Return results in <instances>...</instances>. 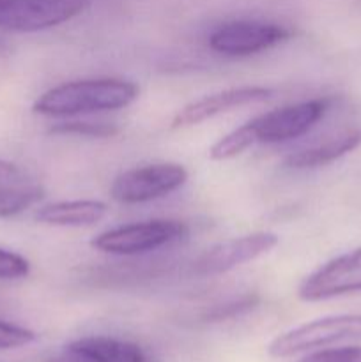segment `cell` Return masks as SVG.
<instances>
[{
  "mask_svg": "<svg viewBox=\"0 0 361 362\" xmlns=\"http://www.w3.org/2000/svg\"><path fill=\"white\" fill-rule=\"evenodd\" d=\"M137 83L119 78H91L60 83L35 99L34 113L42 117H81L99 112H113L137 101Z\"/></svg>",
  "mask_w": 361,
  "mask_h": 362,
  "instance_id": "1",
  "label": "cell"
},
{
  "mask_svg": "<svg viewBox=\"0 0 361 362\" xmlns=\"http://www.w3.org/2000/svg\"><path fill=\"white\" fill-rule=\"evenodd\" d=\"M361 339V315H333L306 322L283 334L276 336L268 346V354L275 359L299 356L314 350L328 349L343 341Z\"/></svg>",
  "mask_w": 361,
  "mask_h": 362,
  "instance_id": "2",
  "label": "cell"
},
{
  "mask_svg": "<svg viewBox=\"0 0 361 362\" xmlns=\"http://www.w3.org/2000/svg\"><path fill=\"white\" fill-rule=\"evenodd\" d=\"M188 233V226L173 219H151L130 223L106 230L92 239V247L115 257H134L151 253L159 247L179 243Z\"/></svg>",
  "mask_w": 361,
  "mask_h": 362,
  "instance_id": "3",
  "label": "cell"
},
{
  "mask_svg": "<svg viewBox=\"0 0 361 362\" xmlns=\"http://www.w3.org/2000/svg\"><path fill=\"white\" fill-rule=\"evenodd\" d=\"M186 180L188 170L179 163H152L117 175L110 187V197L124 205L147 204L168 197Z\"/></svg>",
  "mask_w": 361,
  "mask_h": 362,
  "instance_id": "4",
  "label": "cell"
},
{
  "mask_svg": "<svg viewBox=\"0 0 361 362\" xmlns=\"http://www.w3.org/2000/svg\"><path fill=\"white\" fill-rule=\"evenodd\" d=\"M91 6V0H0V30H48L73 20Z\"/></svg>",
  "mask_w": 361,
  "mask_h": 362,
  "instance_id": "5",
  "label": "cell"
},
{
  "mask_svg": "<svg viewBox=\"0 0 361 362\" xmlns=\"http://www.w3.org/2000/svg\"><path fill=\"white\" fill-rule=\"evenodd\" d=\"M331 101L326 98L287 105L255 117L248 122L255 144H283L296 140L317 126L328 113Z\"/></svg>",
  "mask_w": 361,
  "mask_h": 362,
  "instance_id": "6",
  "label": "cell"
},
{
  "mask_svg": "<svg viewBox=\"0 0 361 362\" xmlns=\"http://www.w3.org/2000/svg\"><path fill=\"white\" fill-rule=\"evenodd\" d=\"M292 30L271 21L236 20L219 25L209 34L212 52L225 57H250L289 41Z\"/></svg>",
  "mask_w": 361,
  "mask_h": 362,
  "instance_id": "7",
  "label": "cell"
},
{
  "mask_svg": "<svg viewBox=\"0 0 361 362\" xmlns=\"http://www.w3.org/2000/svg\"><path fill=\"white\" fill-rule=\"evenodd\" d=\"M350 293H361V247L326 262L297 288V297L304 303H321Z\"/></svg>",
  "mask_w": 361,
  "mask_h": 362,
  "instance_id": "8",
  "label": "cell"
},
{
  "mask_svg": "<svg viewBox=\"0 0 361 362\" xmlns=\"http://www.w3.org/2000/svg\"><path fill=\"white\" fill-rule=\"evenodd\" d=\"M278 235L271 232H255L222 240V243L205 250L193 262L191 269L198 278L222 276L232 269L239 267V265L257 260L262 255H268L269 251L278 246Z\"/></svg>",
  "mask_w": 361,
  "mask_h": 362,
  "instance_id": "9",
  "label": "cell"
},
{
  "mask_svg": "<svg viewBox=\"0 0 361 362\" xmlns=\"http://www.w3.org/2000/svg\"><path fill=\"white\" fill-rule=\"evenodd\" d=\"M271 95V88L258 87V85H244V87H232L227 88V90L214 92V94L204 95V98L183 106L173 115L170 127L172 129H184V127L197 126V124L214 119L222 113L268 101Z\"/></svg>",
  "mask_w": 361,
  "mask_h": 362,
  "instance_id": "10",
  "label": "cell"
},
{
  "mask_svg": "<svg viewBox=\"0 0 361 362\" xmlns=\"http://www.w3.org/2000/svg\"><path fill=\"white\" fill-rule=\"evenodd\" d=\"M361 145V129L354 127V129L340 131V133L333 134V136L326 138V140L317 141V144L304 147L301 151L292 152L283 159V166L292 170H310L319 168V166H326L329 163L336 161V159L343 158L354 148Z\"/></svg>",
  "mask_w": 361,
  "mask_h": 362,
  "instance_id": "11",
  "label": "cell"
},
{
  "mask_svg": "<svg viewBox=\"0 0 361 362\" xmlns=\"http://www.w3.org/2000/svg\"><path fill=\"white\" fill-rule=\"evenodd\" d=\"M108 212V205L99 200L53 202L35 211L34 218L50 226H91L101 221Z\"/></svg>",
  "mask_w": 361,
  "mask_h": 362,
  "instance_id": "12",
  "label": "cell"
},
{
  "mask_svg": "<svg viewBox=\"0 0 361 362\" xmlns=\"http://www.w3.org/2000/svg\"><path fill=\"white\" fill-rule=\"evenodd\" d=\"M91 362H152L137 343L110 336H87L69 343Z\"/></svg>",
  "mask_w": 361,
  "mask_h": 362,
  "instance_id": "13",
  "label": "cell"
},
{
  "mask_svg": "<svg viewBox=\"0 0 361 362\" xmlns=\"http://www.w3.org/2000/svg\"><path fill=\"white\" fill-rule=\"evenodd\" d=\"M45 198V189L32 180L0 186V219L14 218Z\"/></svg>",
  "mask_w": 361,
  "mask_h": 362,
  "instance_id": "14",
  "label": "cell"
},
{
  "mask_svg": "<svg viewBox=\"0 0 361 362\" xmlns=\"http://www.w3.org/2000/svg\"><path fill=\"white\" fill-rule=\"evenodd\" d=\"M50 134L59 136H84V138H112L120 133V127L106 120H84L71 119L64 122L53 124L48 131Z\"/></svg>",
  "mask_w": 361,
  "mask_h": 362,
  "instance_id": "15",
  "label": "cell"
},
{
  "mask_svg": "<svg viewBox=\"0 0 361 362\" xmlns=\"http://www.w3.org/2000/svg\"><path fill=\"white\" fill-rule=\"evenodd\" d=\"M253 134H251L250 126L246 122L241 127H237V129L227 133L218 141H214L211 148H209V159H212V161H229V159L241 156L244 151L253 147Z\"/></svg>",
  "mask_w": 361,
  "mask_h": 362,
  "instance_id": "16",
  "label": "cell"
},
{
  "mask_svg": "<svg viewBox=\"0 0 361 362\" xmlns=\"http://www.w3.org/2000/svg\"><path fill=\"white\" fill-rule=\"evenodd\" d=\"M299 362H361V346H328V349L314 350Z\"/></svg>",
  "mask_w": 361,
  "mask_h": 362,
  "instance_id": "17",
  "label": "cell"
},
{
  "mask_svg": "<svg viewBox=\"0 0 361 362\" xmlns=\"http://www.w3.org/2000/svg\"><path fill=\"white\" fill-rule=\"evenodd\" d=\"M30 274V264L25 257L0 247V281H16Z\"/></svg>",
  "mask_w": 361,
  "mask_h": 362,
  "instance_id": "18",
  "label": "cell"
},
{
  "mask_svg": "<svg viewBox=\"0 0 361 362\" xmlns=\"http://www.w3.org/2000/svg\"><path fill=\"white\" fill-rule=\"evenodd\" d=\"M258 304V297L257 296H244L239 297L236 300H230V303L223 304V306L212 308L209 313L204 315L205 322H223L229 320V318L239 317V315L246 313V311L253 310L255 306Z\"/></svg>",
  "mask_w": 361,
  "mask_h": 362,
  "instance_id": "19",
  "label": "cell"
},
{
  "mask_svg": "<svg viewBox=\"0 0 361 362\" xmlns=\"http://www.w3.org/2000/svg\"><path fill=\"white\" fill-rule=\"evenodd\" d=\"M34 339L35 334L30 329H25L21 325L0 320V350L20 349V346L30 345Z\"/></svg>",
  "mask_w": 361,
  "mask_h": 362,
  "instance_id": "20",
  "label": "cell"
},
{
  "mask_svg": "<svg viewBox=\"0 0 361 362\" xmlns=\"http://www.w3.org/2000/svg\"><path fill=\"white\" fill-rule=\"evenodd\" d=\"M23 180H28V177L20 166L11 161L0 159V186H4V184L23 182Z\"/></svg>",
  "mask_w": 361,
  "mask_h": 362,
  "instance_id": "21",
  "label": "cell"
},
{
  "mask_svg": "<svg viewBox=\"0 0 361 362\" xmlns=\"http://www.w3.org/2000/svg\"><path fill=\"white\" fill-rule=\"evenodd\" d=\"M48 362H91L81 352H78L76 349H73L71 345H66L59 354L52 356Z\"/></svg>",
  "mask_w": 361,
  "mask_h": 362,
  "instance_id": "22",
  "label": "cell"
},
{
  "mask_svg": "<svg viewBox=\"0 0 361 362\" xmlns=\"http://www.w3.org/2000/svg\"><path fill=\"white\" fill-rule=\"evenodd\" d=\"M4 49H6V42H4L2 39H0V52H4Z\"/></svg>",
  "mask_w": 361,
  "mask_h": 362,
  "instance_id": "23",
  "label": "cell"
}]
</instances>
